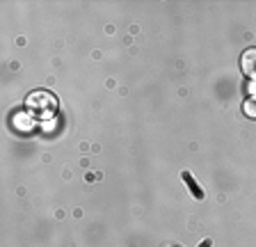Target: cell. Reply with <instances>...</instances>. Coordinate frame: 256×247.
<instances>
[{
	"label": "cell",
	"instance_id": "3",
	"mask_svg": "<svg viewBox=\"0 0 256 247\" xmlns=\"http://www.w3.org/2000/svg\"><path fill=\"white\" fill-rule=\"evenodd\" d=\"M242 110H245L247 117L256 119V96H250V98H247L245 106H242Z\"/></svg>",
	"mask_w": 256,
	"mask_h": 247
},
{
	"label": "cell",
	"instance_id": "1",
	"mask_svg": "<svg viewBox=\"0 0 256 247\" xmlns=\"http://www.w3.org/2000/svg\"><path fill=\"white\" fill-rule=\"evenodd\" d=\"M240 64H242V71H245L247 76L256 78V48L245 50V53H242V58H240Z\"/></svg>",
	"mask_w": 256,
	"mask_h": 247
},
{
	"label": "cell",
	"instance_id": "2",
	"mask_svg": "<svg viewBox=\"0 0 256 247\" xmlns=\"http://www.w3.org/2000/svg\"><path fill=\"white\" fill-rule=\"evenodd\" d=\"M183 181H186L188 186H190V188H192V194H194V197H197V199H204V192H202V190H199V186H197V183L192 181L190 172H183Z\"/></svg>",
	"mask_w": 256,
	"mask_h": 247
}]
</instances>
